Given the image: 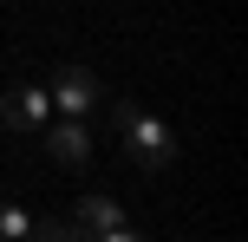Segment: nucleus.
Listing matches in <instances>:
<instances>
[{
  "instance_id": "nucleus-5",
  "label": "nucleus",
  "mask_w": 248,
  "mask_h": 242,
  "mask_svg": "<svg viewBox=\"0 0 248 242\" xmlns=\"http://www.w3.org/2000/svg\"><path fill=\"white\" fill-rule=\"evenodd\" d=\"M39 131H46V151H52V164H65V170H85V164H92V131L78 125V118H59V125L46 118Z\"/></svg>"
},
{
  "instance_id": "nucleus-6",
  "label": "nucleus",
  "mask_w": 248,
  "mask_h": 242,
  "mask_svg": "<svg viewBox=\"0 0 248 242\" xmlns=\"http://www.w3.org/2000/svg\"><path fill=\"white\" fill-rule=\"evenodd\" d=\"M39 236V216H26V210L0 203V242H33Z\"/></svg>"
},
{
  "instance_id": "nucleus-4",
  "label": "nucleus",
  "mask_w": 248,
  "mask_h": 242,
  "mask_svg": "<svg viewBox=\"0 0 248 242\" xmlns=\"http://www.w3.org/2000/svg\"><path fill=\"white\" fill-rule=\"evenodd\" d=\"M46 118H52L46 85H7V92H0V125H7V131H39Z\"/></svg>"
},
{
  "instance_id": "nucleus-3",
  "label": "nucleus",
  "mask_w": 248,
  "mask_h": 242,
  "mask_svg": "<svg viewBox=\"0 0 248 242\" xmlns=\"http://www.w3.org/2000/svg\"><path fill=\"white\" fill-rule=\"evenodd\" d=\"M78 236H105V242H137V223L124 216L111 196H78Z\"/></svg>"
},
{
  "instance_id": "nucleus-2",
  "label": "nucleus",
  "mask_w": 248,
  "mask_h": 242,
  "mask_svg": "<svg viewBox=\"0 0 248 242\" xmlns=\"http://www.w3.org/2000/svg\"><path fill=\"white\" fill-rule=\"evenodd\" d=\"M46 98L59 105L65 118H85V112H98V105H105V79L85 72V65H59L52 85H46Z\"/></svg>"
},
{
  "instance_id": "nucleus-1",
  "label": "nucleus",
  "mask_w": 248,
  "mask_h": 242,
  "mask_svg": "<svg viewBox=\"0 0 248 242\" xmlns=\"http://www.w3.org/2000/svg\"><path fill=\"white\" fill-rule=\"evenodd\" d=\"M111 118H118V138H124V151H131L137 170H170V164H176L170 125H163V118H150L137 98H111Z\"/></svg>"
}]
</instances>
